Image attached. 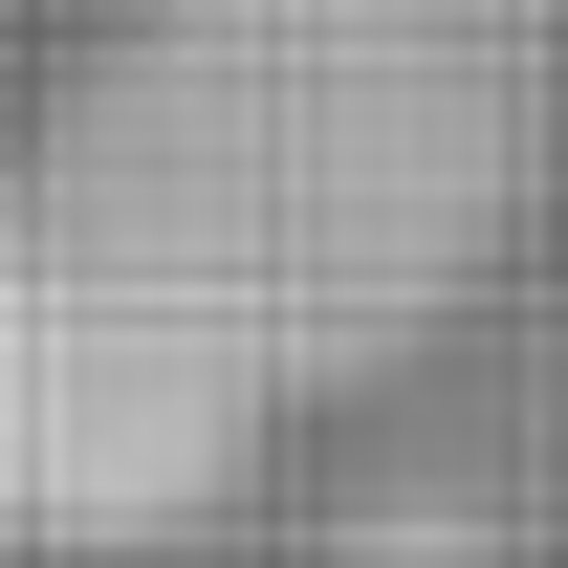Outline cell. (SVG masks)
Returning a JSON list of instances; mask_svg holds the SVG:
<instances>
[{"label":"cell","mask_w":568,"mask_h":568,"mask_svg":"<svg viewBox=\"0 0 568 568\" xmlns=\"http://www.w3.org/2000/svg\"><path fill=\"white\" fill-rule=\"evenodd\" d=\"M525 44L547 22H481V0H132V44L67 88L44 175L132 219L306 394V372H372L481 263L503 175H525Z\"/></svg>","instance_id":"obj_1"},{"label":"cell","mask_w":568,"mask_h":568,"mask_svg":"<svg viewBox=\"0 0 568 568\" xmlns=\"http://www.w3.org/2000/svg\"><path fill=\"white\" fill-rule=\"evenodd\" d=\"M284 372L153 263L132 219H88L44 153L0 175V547H132L241 481Z\"/></svg>","instance_id":"obj_2"},{"label":"cell","mask_w":568,"mask_h":568,"mask_svg":"<svg viewBox=\"0 0 568 568\" xmlns=\"http://www.w3.org/2000/svg\"><path fill=\"white\" fill-rule=\"evenodd\" d=\"M481 22H547V0H481Z\"/></svg>","instance_id":"obj_3"}]
</instances>
